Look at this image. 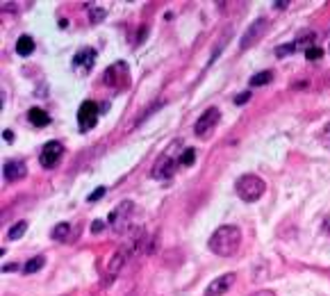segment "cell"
I'll return each mask as SVG.
<instances>
[{"mask_svg":"<svg viewBox=\"0 0 330 296\" xmlns=\"http://www.w3.org/2000/svg\"><path fill=\"white\" fill-rule=\"evenodd\" d=\"M98 121V105L93 103V100H85L78 110V125L80 130H91L93 125Z\"/></svg>","mask_w":330,"mask_h":296,"instance_id":"8992f818","label":"cell"},{"mask_svg":"<svg viewBox=\"0 0 330 296\" xmlns=\"http://www.w3.org/2000/svg\"><path fill=\"white\" fill-rule=\"evenodd\" d=\"M305 57H308V62H319V59L324 57V50H321V48H317V46L305 48Z\"/></svg>","mask_w":330,"mask_h":296,"instance_id":"44dd1931","label":"cell"},{"mask_svg":"<svg viewBox=\"0 0 330 296\" xmlns=\"http://www.w3.org/2000/svg\"><path fill=\"white\" fill-rule=\"evenodd\" d=\"M103 194H105V187H98L93 194H89V198H87V201H89V203H93V201H100V198H103Z\"/></svg>","mask_w":330,"mask_h":296,"instance_id":"cb8c5ba5","label":"cell"},{"mask_svg":"<svg viewBox=\"0 0 330 296\" xmlns=\"http://www.w3.org/2000/svg\"><path fill=\"white\" fill-rule=\"evenodd\" d=\"M132 212H134L132 201H123L119 207H114V210L110 212V224H112L114 232H126V228L130 226Z\"/></svg>","mask_w":330,"mask_h":296,"instance_id":"3957f363","label":"cell"},{"mask_svg":"<svg viewBox=\"0 0 330 296\" xmlns=\"http://www.w3.org/2000/svg\"><path fill=\"white\" fill-rule=\"evenodd\" d=\"M239 244H242V230H239V226H221L214 230V235L210 237V250L214 255L219 257H230L235 255L239 250Z\"/></svg>","mask_w":330,"mask_h":296,"instance_id":"6da1fadb","label":"cell"},{"mask_svg":"<svg viewBox=\"0 0 330 296\" xmlns=\"http://www.w3.org/2000/svg\"><path fill=\"white\" fill-rule=\"evenodd\" d=\"M27 121L37 128H44V125L50 123V116H48L46 110H41V107H32L30 112H27Z\"/></svg>","mask_w":330,"mask_h":296,"instance_id":"4fadbf2b","label":"cell"},{"mask_svg":"<svg viewBox=\"0 0 330 296\" xmlns=\"http://www.w3.org/2000/svg\"><path fill=\"white\" fill-rule=\"evenodd\" d=\"M235 283V273H223V276L214 278L210 285H207V290H205V296H221L232 287Z\"/></svg>","mask_w":330,"mask_h":296,"instance_id":"30bf717a","label":"cell"},{"mask_svg":"<svg viewBox=\"0 0 330 296\" xmlns=\"http://www.w3.org/2000/svg\"><path fill=\"white\" fill-rule=\"evenodd\" d=\"M289 5V2H287V0H280V2H273V7H276V9H285V7Z\"/></svg>","mask_w":330,"mask_h":296,"instance_id":"83f0119b","label":"cell"},{"mask_svg":"<svg viewBox=\"0 0 330 296\" xmlns=\"http://www.w3.org/2000/svg\"><path fill=\"white\" fill-rule=\"evenodd\" d=\"M103 226H105L103 221H93V224H91V232H93V235H96V232H100V230H103Z\"/></svg>","mask_w":330,"mask_h":296,"instance_id":"484cf974","label":"cell"},{"mask_svg":"<svg viewBox=\"0 0 330 296\" xmlns=\"http://www.w3.org/2000/svg\"><path fill=\"white\" fill-rule=\"evenodd\" d=\"M248 98H251V93L246 91V93H239L237 98H235V103H237V105H244V103H248Z\"/></svg>","mask_w":330,"mask_h":296,"instance_id":"d4e9b609","label":"cell"},{"mask_svg":"<svg viewBox=\"0 0 330 296\" xmlns=\"http://www.w3.org/2000/svg\"><path fill=\"white\" fill-rule=\"evenodd\" d=\"M319 141H321L326 148H330V121L321 128V132H319Z\"/></svg>","mask_w":330,"mask_h":296,"instance_id":"603a6c76","label":"cell"},{"mask_svg":"<svg viewBox=\"0 0 330 296\" xmlns=\"http://www.w3.org/2000/svg\"><path fill=\"white\" fill-rule=\"evenodd\" d=\"M44 262H46V257L37 255V257H32V260H27L25 267H23V271H25V273H34V271H39L41 267H44Z\"/></svg>","mask_w":330,"mask_h":296,"instance_id":"e0dca14e","label":"cell"},{"mask_svg":"<svg viewBox=\"0 0 330 296\" xmlns=\"http://www.w3.org/2000/svg\"><path fill=\"white\" fill-rule=\"evenodd\" d=\"M173 171H176V158H173L171 151L162 153L157 158V162H155V166H153L151 176L155 178V180H166V178H171Z\"/></svg>","mask_w":330,"mask_h":296,"instance_id":"5b68a950","label":"cell"},{"mask_svg":"<svg viewBox=\"0 0 330 296\" xmlns=\"http://www.w3.org/2000/svg\"><path fill=\"white\" fill-rule=\"evenodd\" d=\"M219 118H221V112H219V107H210V110H205L200 114V118L196 121L194 125V132H196L198 137H210L214 128L219 125Z\"/></svg>","mask_w":330,"mask_h":296,"instance_id":"277c9868","label":"cell"},{"mask_svg":"<svg viewBox=\"0 0 330 296\" xmlns=\"http://www.w3.org/2000/svg\"><path fill=\"white\" fill-rule=\"evenodd\" d=\"M16 53H19L21 57L32 55L34 53V39H32V37H27V34L19 37V41H16Z\"/></svg>","mask_w":330,"mask_h":296,"instance_id":"5bb4252c","label":"cell"},{"mask_svg":"<svg viewBox=\"0 0 330 296\" xmlns=\"http://www.w3.org/2000/svg\"><path fill=\"white\" fill-rule=\"evenodd\" d=\"M298 48H301V44H296V41H291V44H285V46L276 48V55H278V57H287V55L296 53Z\"/></svg>","mask_w":330,"mask_h":296,"instance_id":"ac0fdd59","label":"cell"},{"mask_svg":"<svg viewBox=\"0 0 330 296\" xmlns=\"http://www.w3.org/2000/svg\"><path fill=\"white\" fill-rule=\"evenodd\" d=\"M128 296H137V294H128Z\"/></svg>","mask_w":330,"mask_h":296,"instance_id":"f1b7e54d","label":"cell"},{"mask_svg":"<svg viewBox=\"0 0 330 296\" xmlns=\"http://www.w3.org/2000/svg\"><path fill=\"white\" fill-rule=\"evenodd\" d=\"M271 80H273V71L255 73V75L251 78V87H264V85H269Z\"/></svg>","mask_w":330,"mask_h":296,"instance_id":"9a60e30c","label":"cell"},{"mask_svg":"<svg viewBox=\"0 0 330 296\" xmlns=\"http://www.w3.org/2000/svg\"><path fill=\"white\" fill-rule=\"evenodd\" d=\"M93 62H96V50H93V48H82V50H78L75 57H73V66H75V68H82V71H89L93 66Z\"/></svg>","mask_w":330,"mask_h":296,"instance_id":"8fae6325","label":"cell"},{"mask_svg":"<svg viewBox=\"0 0 330 296\" xmlns=\"http://www.w3.org/2000/svg\"><path fill=\"white\" fill-rule=\"evenodd\" d=\"M107 87H123L128 80V64L126 62H114L103 75Z\"/></svg>","mask_w":330,"mask_h":296,"instance_id":"52a82bcc","label":"cell"},{"mask_svg":"<svg viewBox=\"0 0 330 296\" xmlns=\"http://www.w3.org/2000/svg\"><path fill=\"white\" fill-rule=\"evenodd\" d=\"M68 230H71L68 224H57L53 230H50V237H53L55 242H64L66 237H68Z\"/></svg>","mask_w":330,"mask_h":296,"instance_id":"2e32d148","label":"cell"},{"mask_svg":"<svg viewBox=\"0 0 330 296\" xmlns=\"http://www.w3.org/2000/svg\"><path fill=\"white\" fill-rule=\"evenodd\" d=\"M266 25H269V21H266V19H258V21H255V23L246 30L244 37H242V44H239V48H242V50L251 48L253 44H255V41H258L260 37L266 32Z\"/></svg>","mask_w":330,"mask_h":296,"instance_id":"9c48e42d","label":"cell"},{"mask_svg":"<svg viewBox=\"0 0 330 296\" xmlns=\"http://www.w3.org/2000/svg\"><path fill=\"white\" fill-rule=\"evenodd\" d=\"M194 159H196V151H194V148H185V151H182V155H180V164H182V166H192Z\"/></svg>","mask_w":330,"mask_h":296,"instance_id":"ffe728a7","label":"cell"},{"mask_svg":"<svg viewBox=\"0 0 330 296\" xmlns=\"http://www.w3.org/2000/svg\"><path fill=\"white\" fill-rule=\"evenodd\" d=\"M235 187H237V196L242 198V201H246V203H255V201L264 194V189H266V182H264L260 176L246 173V176L239 178Z\"/></svg>","mask_w":330,"mask_h":296,"instance_id":"7a4b0ae2","label":"cell"},{"mask_svg":"<svg viewBox=\"0 0 330 296\" xmlns=\"http://www.w3.org/2000/svg\"><path fill=\"white\" fill-rule=\"evenodd\" d=\"M89 19H91V23H100V21L105 19V9L103 7H91L89 9Z\"/></svg>","mask_w":330,"mask_h":296,"instance_id":"7402d4cb","label":"cell"},{"mask_svg":"<svg viewBox=\"0 0 330 296\" xmlns=\"http://www.w3.org/2000/svg\"><path fill=\"white\" fill-rule=\"evenodd\" d=\"M27 230V224L25 221H19V224H14L12 228H9V239H19V237H23Z\"/></svg>","mask_w":330,"mask_h":296,"instance_id":"d6986e66","label":"cell"},{"mask_svg":"<svg viewBox=\"0 0 330 296\" xmlns=\"http://www.w3.org/2000/svg\"><path fill=\"white\" fill-rule=\"evenodd\" d=\"M2 176H5V180H19L25 176V164L19 159H9L2 164Z\"/></svg>","mask_w":330,"mask_h":296,"instance_id":"7c38bea8","label":"cell"},{"mask_svg":"<svg viewBox=\"0 0 330 296\" xmlns=\"http://www.w3.org/2000/svg\"><path fill=\"white\" fill-rule=\"evenodd\" d=\"M2 139H5V141H12V139H14V132H12V130H2Z\"/></svg>","mask_w":330,"mask_h":296,"instance_id":"4316f807","label":"cell"},{"mask_svg":"<svg viewBox=\"0 0 330 296\" xmlns=\"http://www.w3.org/2000/svg\"><path fill=\"white\" fill-rule=\"evenodd\" d=\"M62 153H64V146H62L60 141H48V144L41 148V158H39L41 166H44V169H53L62 159Z\"/></svg>","mask_w":330,"mask_h":296,"instance_id":"ba28073f","label":"cell"}]
</instances>
